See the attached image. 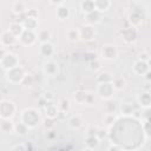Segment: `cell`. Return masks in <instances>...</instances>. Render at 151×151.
<instances>
[{"instance_id": "10", "label": "cell", "mask_w": 151, "mask_h": 151, "mask_svg": "<svg viewBox=\"0 0 151 151\" xmlns=\"http://www.w3.org/2000/svg\"><path fill=\"white\" fill-rule=\"evenodd\" d=\"M132 71H133L136 74L143 77L145 73H147V72L150 71V63H144V61L137 59V60L134 61L133 66H132Z\"/></svg>"}, {"instance_id": "4", "label": "cell", "mask_w": 151, "mask_h": 151, "mask_svg": "<svg viewBox=\"0 0 151 151\" xmlns=\"http://www.w3.org/2000/svg\"><path fill=\"white\" fill-rule=\"evenodd\" d=\"M114 88L111 83H98L97 84V94L99 98L104 100H111V98L114 94Z\"/></svg>"}, {"instance_id": "19", "label": "cell", "mask_w": 151, "mask_h": 151, "mask_svg": "<svg viewBox=\"0 0 151 151\" xmlns=\"http://www.w3.org/2000/svg\"><path fill=\"white\" fill-rule=\"evenodd\" d=\"M100 144V139L97 137V136H86V139H85V145L87 149L90 150H96Z\"/></svg>"}, {"instance_id": "12", "label": "cell", "mask_w": 151, "mask_h": 151, "mask_svg": "<svg viewBox=\"0 0 151 151\" xmlns=\"http://www.w3.org/2000/svg\"><path fill=\"white\" fill-rule=\"evenodd\" d=\"M39 53L40 55H42L44 58H50L55 53V47L52 42H42L39 46Z\"/></svg>"}, {"instance_id": "17", "label": "cell", "mask_w": 151, "mask_h": 151, "mask_svg": "<svg viewBox=\"0 0 151 151\" xmlns=\"http://www.w3.org/2000/svg\"><path fill=\"white\" fill-rule=\"evenodd\" d=\"M137 103L144 109H149L151 105V96L149 92H142L137 96Z\"/></svg>"}, {"instance_id": "27", "label": "cell", "mask_w": 151, "mask_h": 151, "mask_svg": "<svg viewBox=\"0 0 151 151\" xmlns=\"http://www.w3.org/2000/svg\"><path fill=\"white\" fill-rule=\"evenodd\" d=\"M83 125V120L79 116H72L70 119H68V126L73 130H79Z\"/></svg>"}, {"instance_id": "22", "label": "cell", "mask_w": 151, "mask_h": 151, "mask_svg": "<svg viewBox=\"0 0 151 151\" xmlns=\"http://www.w3.org/2000/svg\"><path fill=\"white\" fill-rule=\"evenodd\" d=\"M12 12L14 14H22L25 12H27V6L24 1H15L12 4Z\"/></svg>"}, {"instance_id": "23", "label": "cell", "mask_w": 151, "mask_h": 151, "mask_svg": "<svg viewBox=\"0 0 151 151\" xmlns=\"http://www.w3.org/2000/svg\"><path fill=\"white\" fill-rule=\"evenodd\" d=\"M119 111L123 116H132L134 113V107L131 103H122L119 106Z\"/></svg>"}, {"instance_id": "42", "label": "cell", "mask_w": 151, "mask_h": 151, "mask_svg": "<svg viewBox=\"0 0 151 151\" xmlns=\"http://www.w3.org/2000/svg\"><path fill=\"white\" fill-rule=\"evenodd\" d=\"M143 77L145 78V80H146V81H149V80H150V71H149L147 73H145V74H144Z\"/></svg>"}, {"instance_id": "18", "label": "cell", "mask_w": 151, "mask_h": 151, "mask_svg": "<svg viewBox=\"0 0 151 151\" xmlns=\"http://www.w3.org/2000/svg\"><path fill=\"white\" fill-rule=\"evenodd\" d=\"M14 126L13 122L11 119H0V131L5 133H12L14 132Z\"/></svg>"}, {"instance_id": "34", "label": "cell", "mask_w": 151, "mask_h": 151, "mask_svg": "<svg viewBox=\"0 0 151 151\" xmlns=\"http://www.w3.org/2000/svg\"><path fill=\"white\" fill-rule=\"evenodd\" d=\"M57 105L59 107V111H61V112H65V111H67L70 109V101L67 99H61L60 103L57 104Z\"/></svg>"}, {"instance_id": "11", "label": "cell", "mask_w": 151, "mask_h": 151, "mask_svg": "<svg viewBox=\"0 0 151 151\" xmlns=\"http://www.w3.org/2000/svg\"><path fill=\"white\" fill-rule=\"evenodd\" d=\"M120 34H122V39L125 42H133L137 39V29L136 27H132V26L122 29Z\"/></svg>"}, {"instance_id": "14", "label": "cell", "mask_w": 151, "mask_h": 151, "mask_svg": "<svg viewBox=\"0 0 151 151\" xmlns=\"http://www.w3.org/2000/svg\"><path fill=\"white\" fill-rule=\"evenodd\" d=\"M17 42V38L7 29L5 32L1 33L0 35V44L4 46V47H7V46H12Z\"/></svg>"}, {"instance_id": "2", "label": "cell", "mask_w": 151, "mask_h": 151, "mask_svg": "<svg viewBox=\"0 0 151 151\" xmlns=\"http://www.w3.org/2000/svg\"><path fill=\"white\" fill-rule=\"evenodd\" d=\"M26 76V72H25V68L20 65L13 67V68H9L6 71V79L11 83V84H21L24 78Z\"/></svg>"}, {"instance_id": "24", "label": "cell", "mask_w": 151, "mask_h": 151, "mask_svg": "<svg viewBox=\"0 0 151 151\" xmlns=\"http://www.w3.org/2000/svg\"><path fill=\"white\" fill-rule=\"evenodd\" d=\"M87 96H88V94L86 93V91H84V90H77V91L73 93V99H74L76 103L83 104V103H86Z\"/></svg>"}, {"instance_id": "15", "label": "cell", "mask_w": 151, "mask_h": 151, "mask_svg": "<svg viewBox=\"0 0 151 151\" xmlns=\"http://www.w3.org/2000/svg\"><path fill=\"white\" fill-rule=\"evenodd\" d=\"M22 26H24V29L26 31H32L34 32L38 26H39V21H38V18H34V17H26L24 20H22Z\"/></svg>"}, {"instance_id": "41", "label": "cell", "mask_w": 151, "mask_h": 151, "mask_svg": "<svg viewBox=\"0 0 151 151\" xmlns=\"http://www.w3.org/2000/svg\"><path fill=\"white\" fill-rule=\"evenodd\" d=\"M144 123H145V134H146V137H149V134H150V132H149V122L146 120Z\"/></svg>"}, {"instance_id": "9", "label": "cell", "mask_w": 151, "mask_h": 151, "mask_svg": "<svg viewBox=\"0 0 151 151\" xmlns=\"http://www.w3.org/2000/svg\"><path fill=\"white\" fill-rule=\"evenodd\" d=\"M37 40V34L32 31H24L22 34L19 37V41L20 44H22L24 46H32Z\"/></svg>"}, {"instance_id": "20", "label": "cell", "mask_w": 151, "mask_h": 151, "mask_svg": "<svg viewBox=\"0 0 151 151\" xmlns=\"http://www.w3.org/2000/svg\"><path fill=\"white\" fill-rule=\"evenodd\" d=\"M55 17H57L60 21L66 20V19L70 17V9H68L65 5H61V6H59V7L55 8Z\"/></svg>"}, {"instance_id": "37", "label": "cell", "mask_w": 151, "mask_h": 151, "mask_svg": "<svg viewBox=\"0 0 151 151\" xmlns=\"http://www.w3.org/2000/svg\"><path fill=\"white\" fill-rule=\"evenodd\" d=\"M11 151H28V147H26V145L24 144H17L12 147Z\"/></svg>"}, {"instance_id": "25", "label": "cell", "mask_w": 151, "mask_h": 151, "mask_svg": "<svg viewBox=\"0 0 151 151\" xmlns=\"http://www.w3.org/2000/svg\"><path fill=\"white\" fill-rule=\"evenodd\" d=\"M100 17H101V14H100L99 12L92 11L91 13L85 14V20H86L87 22H90V25H91V24H97V22L100 21Z\"/></svg>"}, {"instance_id": "40", "label": "cell", "mask_w": 151, "mask_h": 151, "mask_svg": "<svg viewBox=\"0 0 151 151\" xmlns=\"http://www.w3.org/2000/svg\"><path fill=\"white\" fill-rule=\"evenodd\" d=\"M6 53H7V51H6L4 47H0V60L5 57V54H6Z\"/></svg>"}, {"instance_id": "38", "label": "cell", "mask_w": 151, "mask_h": 151, "mask_svg": "<svg viewBox=\"0 0 151 151\" xmlns=\"http://www.w3.org/2000/svg\"><path fill=\"white\" fill-rule=\"evenodd\" d=\"M98 131H99V129H98V127L91 126V127L87 130V132H86V136H97V134H98Z\"/></svg>"}, {"instance_id": "3", "label": "cell", "mask_w": 151, "mask_h": 151, "mask_svg": "<svg viewBox=\"0 0 151 151\" xmlns=\"http://www.w3.org/2000/svg\"><path fill=\"white\" fill-rule=\"evenodd\" d=\"M17 106L12 100L2 99L0 100V119H12L15 114Z\"/></svg>"}, {"instance_id": "13", "label": "cell", "mask_w": 151, "mask_h": 151, "mask_svg": "<svg viewBox=\"0 0 151 151\" xmlns=\"http://www.w3.org/2000/svg\"><path fill=\"white\" fill-rule=\"evenodd\" d=\"M59 113H60V111H59V107H58L57 104H53L51 101L46 103V105H45V114H46L47 118L55 119Z\"/></svg>"}, {"instance_id": "26", "label": "cell", "mask_w": 151, "mask_h": 151, "mask_svg": "<svg viewBox=\"0 0 151 151\" xmlns=\"http://www.w3.org/2000/svg\"><path fill=\"white\" fill-rule=\"evenodd\" d=\"M80 9L84 14L91 13L92 11H94V5H93V0H85L80 2Z\"/></svg>"}, {"instance_id": "39", "label": "cell", "mask_w": 151, "mask_h": 151, "mask_svg": "<svg viewBox=\"0 0 151 151\" xmlns=\"http://www.w3.org/2000/svg\"><path fill=\"white\" fill-rule=\"evenodd\" d=\"M107 151H124V150L120 146H118V145H111Z\"/></svg>"}, {"instance_id": "6", "label": "cell", "mask_w": 151, "mask_h": 151, "mask_svg": "<svg viewBox=\"0 0 151 151\" xmlns=\"http://www.w3.org/2000/svg\"><path fill=\"white\" fill-rule=\"evenodd\" d=\"M0 64L2 66V68L5 71L9 70V68H13L15 66L19 65V59H18V55L14 54V53H11V52H7L5 54V57L0 60Z\"/></svg>"}, {"instance_id": "32", "label": "cell", "mask_w": 151, "mask_h": 151, "mask_svg": "<svg viewBox=\"0 0 151 151\" xmlns=\"http://www.w3.org/2000/svg\"><path fill=\"white\" fill-rule=\"evenodd\" d=\"M130 19V22H131V25H132V27H136V26H138L140 22H142V17L138 14V13H132V14H130V17H129Z\"/></svg>"}, {"instance_id": "43", "label": "cell", "mask_w": 151, "mask_h": 151, "mask_svg": "<svg viewBox=\"0 0 151 151\" xmlns=\"http://www.w3.org/2000/svg\"><path fill=\"white\" fill-rule=\"evenodd\" d=\"M83 151H92V150H90V149H87V147H86V149H84Z\"/></svg>"}, {"instance_id": "28", "label": "cell", "mask_w": 151, "mask_h": 151, "mask_svg": "<svg viewBox=\"0 0 151 151\" xmlns=\"http://www.w3.org/2000/svg\"><path fill=\"white\" fill-rule=\"evenodd\" d=\"M66 37H67V39H68L70 41H72V42L79 40V39H80L79 28H74V27H73V28H70V29L67 31V33H66Z\"/></svg>"}, {"instance_id": "1", "label": "cell", "mask_w": 151, "mask_h": 151, "mask_svg": "<svg viewBox=\"0 0 151 151\" xmlns=\"http://www.w3.org/2000/svg\"><path fill=\"white\" fill-rule=\"evenodd\" d=\"M20 122L25 124L28 129H34L41 123V117L39 110L35 107L25 109L20 114Z\"/></svg>"}, {"instance_id": "35", "label": "cell", "mask_w": 151, "mask_h": 151, "mask_svg": "<svg viewBox=\"0 0 151 151\" xmlns=\"http://www.w3.org/2000/svg\"><path fill=\"white\" fill-rule=\"evenodd\" d=\"M138 60H142L144 63H150V54H149V52H142L138 55Z\"/></svg>"}, {"instance_id": "36", "label": "cell", "mask_w": 151, "mask_h": 151, "mask_svg": "<svg viewBox=\"0 0 151 151\" xmlns=\"http://www.w3.org/2000/svg\"><path fill=\"white\" fill-rule=\"evenodd\" d=\"M101 66H100V61L99 60H92L91 63H90V68L91 70H93V71H97V70H99Z\"/></svg>"}, {"instance_id": "5", "label": "cell", "mask_w": 151, "mask_h": 151, "mask_svg": "<svg viewBox=\"0 0 151 151\" xmlns=\"http://www.w3.org/2000/svg\"><path fill=\"white\" fill-rule=\"evenodd\" d=\"M100 54H101V58L105 60H113L118 55L117 46L114 44H110V42L104 44L100 48Z\"/></svg>"}, {"instance_id": "21", "label": "cell", "mask_w": 151, "mask_h": 151, "mask_svg": "<svg viewBox=\"0 0 151 151\" xmlns=\"http://www.w3.org/2000/svg\"><path fill=\"white\" fill-rule=\"evenodd\" d=\"M8 31H9L17 39H19V37L22 34V32H24L25 29H24L22 24H19V22H12V24L9 25Z\"/></svg>"}, {"instance_id": "30", "label": "cell", "mask_w": 151, "mask_h": 151, "mask_svg": "<svg viewBox=\"0 0 151 151\" xmlns=\"http://www.w3.org/2000/svg\"><path fill=\"white\" fill-rule=\"evenodd\" d=\"M28 130H29V129H28L25 124H22L21 122H20L19 124H15V126H14V132L18 133L19 136H26L27 132H28Z\"/></svg>"}, {"instance_id": "31", "label": "cell", "mask_w": 151, "mask_h": 151, "mask_svg": "<svg viewBox=\"0 0 151 151\" xmlns=\"http://www.w3.org/2000/svg\"><path fill=\"white\" fill-rule=\"evenodd\" d=\"M98 83H111L113 80V76L109 72H101L98 77H97Z\"/></svg>"}, {"instance_id": "29", "label": "cell", "mask_w": 151, "mask_h": 151, "mask_svg": "<svg viewBox=\"0 0 151 151\" xmlns=\"http://www.w3.org/2000/svg\"><path fill=\"white\" fill-rule=\"evenodd\" d=\"M37 38L38 40L40 41V44L42 42H48L50 41V38H51V32L48 29H40L39 33L37 34Z\"/></svg>"}, {"instance_id": "16", "label": "cell", "mask_w": 151, "mask_h": 151, "mask_svg": "<svg viewBox=\"0 0 151 151\" xmlns=\"http://www.w3.org/2000/svg\"><path fill=\"white\" fill-rule=\"evenodd\" d=\"M93 5H94V11L103 14L104 12H106L111 8L112 2L109 0H93Z\"/></svg>"}, {"instance_id": "7", "label": "cell", "mask_w": 151, "mask_h": 151, "mask_svg": "<svg viewBox=\"0 0 151 151\" xmlns=\"http://www.w3.org/2000/svg\"><path fill=\"white\" fill-rule=\"evenodd\" d=\"M42 72L47 77H55L59 73V65L54 60H47L42 65Z\"/></svg>"}, {"instance_id": "33", "label": "cell", "mask_w": 151, "mask_h": 151, "mask_svg": "<svg viewBox=\"0 0 151 151\" xmlns=\"http://www.w3.org/2000/svg\"><path fill=\"white\" fill-rule=\"evenodd\" d=\"M112 85H113L114 91H119V90H122L125 86V80L123 78H113Z\"/></svg>"}, {"instance_id": "8", "label": "cell", "mask_w": 151, "mask_h": 151, "mask_svg": "<svg viewBox=\"0 0 151 151\" xmlns=\"http://www.w3.org/2000/svg\"><path fill=\"white\" fill-rule=\"evenodd\" d=\"M79 35L84 41H91L96 38V29L92 25H84L79 29Z\"/></svg>"}]
</instances>
